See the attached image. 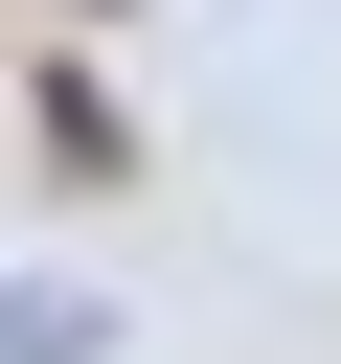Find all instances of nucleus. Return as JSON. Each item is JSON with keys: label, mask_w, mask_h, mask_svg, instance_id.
<instances>
[{"label": "nucleus", "mask_w": 341, "mask_h": 364, "mask_svg": "<svg viewBox=\"0 0 341 364\" xmlns=\"http://www.w3.org/2000/svg\"><path fill=\"white\" fill-rule=\"evenodd\" d=\"M0 364H91V296H45V273H23V296H0Z\"/></svg>", "instance_id": "obj_1"}]
</instances>
